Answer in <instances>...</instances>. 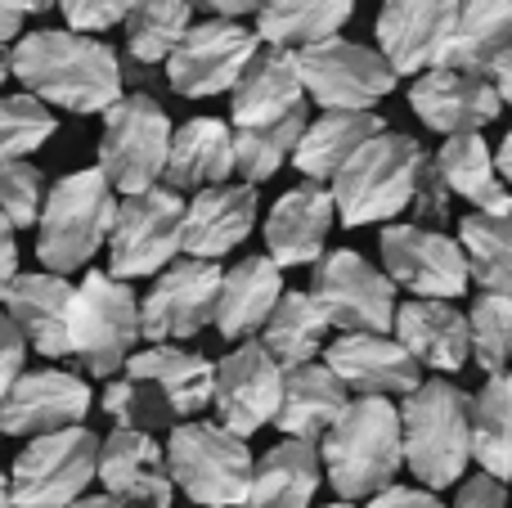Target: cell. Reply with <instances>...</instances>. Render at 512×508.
Listing matches in <instances>:
<instances>
[{
    "mask_svg": "<svg viewBox=\"0 0 512 508\" xmlns=\"http://www.w3.org/2000/svg\"><path fill=\"white\" fill-rule=\"evenodd\" d=\"M468 347L486 374H504L512 347V302L508 293H481L468 311Z\"/></svg>",
    "mask_w": 512,
    "mask_h": 508,
    "instance_id": "7bdbcfd3",
    "label": "cell"
},
{
    "mask_svg": "<svg viewBox=\"0 0 512 508\" xmlns=\"http://www.w3.org/2000/svg\"><path fill=\"white\" fill-rule=\"evenodd\" d=\"M382 117L373 113H342V108H324V117H315V122L301 126L297 144H292V162H297V171L306 180H315V185H324V180H333V171L342 167L346 158H351L355 149H360L369 135L382 131Z\"/></svg>",
    "mask_w": 512,
    "mask_h": 508,
    "instance_id": "836d02e7",
    "label": "cell"
},
{
    "mask_svg": "<svg viewBox=\"0 0 512 508\" xmlns=\"http://www.w3.org/2000/svg\"><path fill=\"white\" fill-rule=\"evenodd\" d=\"M459 0H382L378 9V54L396 77L432 68L454 27Z\"/></svg>",
    "mask_w": 512,
    "mask_h": 508,
    "instance_id": "7402d4cb",
    "label": "cell"
},
{
    "mask_svg": "<svg viewBox=\"0 0 512 508\" xmlns=\"http://www.w3.org/2000/svg\"><path fill=\"white\" fill-rule=\"evenodd\" d=\"M409 86V108L418 113V122L432 126L441 135L459 131H486L499 113H504V95L490 86L486 77L463 68H423L414 72Z\"/></svg>",
    "mask_w": 512,
    "mask_h": 508,
    "instance_id": "ffe728a7",
    "label": "cell"
},
{
    "mask_svg": "<svg viewBox=\"0 0 512 508\" xmlns=\"http://www.w3.org/2000/svg\"><path fill=\"white\" fill-rule=\"evenodd\" d=\"M369 508H445L441 495L427 486H382L378 495H369Z\"/></svg>",
    "mask_w": 512,
    "mask_h": 508,
    "instance_id": "681fc988",
    "label": "cell"
},
{
    "mask_svg": "<svg viewBox=\"0 0 512 508\" xmlns=\"http://www.w3.org/2000/svg\"><path fill=\"white\" fill-rule=\"evenodd\" d=\"M306 122H310L306 108H297V113L279 117V122H265V126H234V171L243 176V185L270 180L292 158V144H297Z\"/></svg>",
    "mask_w": 512,
    "mask_h": 508,
    "instance_id": "ab89813d",
    "label": "cell"
},
{
    "mask_svg": "<svg viewBox=\"0 0 512 508\" xmlns=\"http://www.w3.org/2000/svg\"><path fill=\"white\" fill-rule=\"evenodd\" d=\"M18 275V243H14V225L0 216V297H5L9 279Z\"/></svg>",
    "mask_w": 512,
    "mask_h": 508,
    "instance_id": "f907efd6",
    "label": "cell"
},
{
    "mask_svg": "<svg viewBox=\"0 0 512 508\" xmlns=\"http://www.w3.org/2000/svg\"><path fill=\"white\" fill-rule=\"evenodd\" d=\"M180 225H185V198L180 189H140L126 194L113 212L108 230V275L113 279H144L180 257Z\"/></svg>",
    "mask_w": 512,
    "mask_h": 508,
    "instance_id": "8fae6325",
    "label": "cell"
},
{
    "mask_svg": "<svg viewBox=\"0 0 512 508\" xmlns=\"http://www.w3.org/2000/svg\"><path fill=\"white\" fill-rule=\"evenodd\" d=\"M9 72L23 81L27 95L68 113H104L122 95V63L90 32H27L9 50Z\"/></svg>",
    "mask_w": 512,
    "mask_h": 508,
    "instance_id": "6da1fadb",
    "label": "cell"
},
{
    "mask_svg": "<svg viewBox=\"0 0 512 508\" xmlns=\"http://www.w3.org/2000/svg\"><path fill=\"white\" fill-rule=\"evenodd\" d=\"M95 482H104V491L126 508H171L176 500L167 455L153 441V432L113 428L108 437H99Z\"/></svg>",
    "mask_w": 512,
    "mask_h": 508,
    "instance_id": "d6986e66",
    "label": "cell"
},
{
    "mask_svg": "<svg viewBox=\"0 0 512 508\" xmlns=\"http://www.w3.org/2000/svg\"><path fill=\"white\" fill-rule=\"evenodd\" d=\"M324 365L337 374L346 392L360 396H409L423 383L418 360L391 333H342L324 342Z\"/></svg>",
    "mask_w": 512,
    "mask_h": 508,
    "instance_id": "44dd1931",
    "label": "cell"
},
{
    "mask_svg": "<svg viewBox=\"0 0 512 508\" xmlns=\"http://www.w3.org/2000/svg\"><path fill=\"white\" fill-rule=\"evenodd\" d=\"M99 437L86 423H72L59 432L27 437L9 468V500L14 508H72L95 482Z\"/></svg>",
    "mask_w": 512,
    "mask_h": 508,
    "instance_id": "ba28073f",
    "label": "cell"
},
{
    "mask_svg": "<svg viewBox=\"0 0 512 508\" xmlns=\"http://www.w3.org/2000/svg\"><path fill=\"white\" fill-rule=\"evenodd\" d=\"M427 167V149L405 131L382 126L378 135L360 144L328 180L333 194V212L342 225H378L396 221L418 194V180Z\"/></svg>",
    "mask_w": 512,
    "mask_h": 508,
    "instance_id": "3957f363",
    "label": "cell"
},
{
    "mask_svg": "<svg viewBox=\"0 0 512 508\" xmlns=\"http://www.w3.org/2000/svg\"><path fill=\"white\" fill-rule=\"evenodd\" d=\"M391 333H396L400 347L418 360V369L459 374L472 360L468 315L454 302H441V297H409V302H396Z\"/></svg>",
    "mask_w": 512,
    "mask_h": 508,
    "instance_id": "d4e9b609",
    "label": "cell"
},
{
    "mask_svg": "<svg viewBox=\"0 0 512 508\" xmlns=\"http://www.w3.org/2000/svg\"><path fill=\"white\" fill-rule=\"evenodd\" d=\"M468 446L481 473L508 482L512 473V387L504 374H486V387L472 396Z\"/></svg>",
    "mask_w": 512,
    "mask_h": 508,
    "instance_id": "8d00e7d4",
    "label": "cell"
},
{
    "mask_svg": "<svg viewBox=\"0 0 512 508\" xmlns=\"http://www.w3.org/2000/svg\"><path fill=\"white\" fill-rule=\"evenodd\" d=\"M135 0H59L72 32H108L131 14Z\"/></svg>",
    "mask_w": 512,
    "mask_h": 508,
    "instance_id": "f6af8a7d",
    "label": "cell"
},
{
    "mask_svg": "<svg viewBox=\"0 0 512 508\" xmlns=\"http://www.w3.org/2000/svg\"><path fill=\"white\" fill-rule=\"evenodd\" d=\"M113 212L117 194L99 176V167L68 171L63 180H54V189L41 203V216H36V257L45 261V270L50 275L86 270L108 243Z\"/></svg>",
    "mask_w": 512,
    "mask_h": 508,
    "instance_id": "5b68a950",
    "label": "cell"
},
{
    "mask_svg": "<svg viewBox=\"0 0 512 508\" xmlns=\"http://www.w3.org/2000/svg\"><path fill=\"white\" fill-rule=\"evenodd\" d=\"M194 23V5L189 0H135L131 14L122 18L126 27V54L135 63H162L176 41Z\"/></svg>",
    "mask_w": 512,
    "mask_h": 508,
    "instance_id": "f35d334b",
    "label": "cell"
},
{
    "mask_svg": "<svg viewBox=\"0 0 512 508\" xmlns=\"http://www.w3.org/2000/svg\"><path fill=\"white\" fill-rule=\"evenodd\" d=\"M221 266L216 261H171L158 270L149 297H140V338L149 342H185L212 329Z\"/></svg>",
    "mask_w": 512,
    "mask_h": 508,
    "instance_id": "5bb4252c",
    "label": "cell"
},
{
    "mask_svg": "<svg viewBox=\"0 0 512 508\" xmlns=\"http://www.w3.org/2000/svg\"><path fill=\"white\" fill-rule=\"evenodd\" d=\"M23 18H27V14L14 5V0H0V45L14 41V36L23 32Z\"/></svg>",
    "mask_w": 512,
    "mask_h": 508,
    "instance_id": "f5cc1de1",
    "label": "cell"
},
{
    "mask_svg": "<svg viewBox=\"0 0 512 508\" xmlns=\"http://www.w3.org/2000/svg\"><path fill=\"white\" fill-rule=\"evenodd\" d=\"M324 508H355L351 500H337V504H324Z\"/></svg>",
    "mask_w": 512,
    "mask_h": 508,
    "instance_id": "680465c9",
    "label": "cell"
},
{
    "mask_svg": "<svg viewBox=\"0 0 512 508\" xmlns=\"http://www.w3.org/2000/svg\"><path fill=\"white\" fill-rule=\"evenodd\" d=\"M131 374L149 378L167 405L176 410V419H198V414L212 405V378L216 365L203 356V351H185V347H171V342H153L149 351H131L126 365Z\"/></svg>",
    "mask_w": 512,
    "mask_h": 508,
    "instance_id": "1f68e13d",
    "label": "cell"
},
{
    "mask_svg": "<svg viewBox=\"0 0 512 508\" xmlns=\"http://www.w3.org/2000/svg\"><path fill=\"white\" fill-rule=\"evenodd\" d=\"M90 387L68 369H23L0 396V432L5 437H41L72 423H86Z\"/></svg>",
    "mask_w": 512,
    "mask_h": 508,
    "instance_id": "ac0fdd59",
    "label": "cell"
},
{
    "mask_svg": "<svg viewBox=\"0 0 512 508\" xmlns=\"http://www.w3.org/2000/svg\"><path fill=\"white\" fill-rule=\"evenodd\" d=\"M400 410V455L405 468L427 486V491H445L454 486L472 464L468 446V414L472 396L454 387L450 378H427L405 396Z\"/></svg>",
    "mask_w": 512,
    "mask_h": 508,
    "instance_id": "277c9868",
    "label": "cell"
},
{
    "mask_svg": "<svg viewBox=\"0 0 512 508\" xmlns=\"http://www.w3.org/2000/svg\"><path fill=\"white\" fill-rule=\"evenodd\" d=\"M0 311L14 320L23 342L45 360H68V315H72V284L68 275L32 270L14 275L0 297Z\"/></svg>",
    "mask_w": 512,
    "mask_h": 508,
    "instance_id": "603a6c76",
    "label": "cell"
},
{
    "mask_svg": "<svg viewBox=\"0 0 512 508\" xmlns=\"http://www.w3.org/2000/svg\"><path fill=\"white\" fill-rule=\"evenodd\" d=\"M104 410L117 428H135V432H162V428H176L180 423L176 410L167 405V396H162L149 378L131 374V369H122V374L104 387Z\"/></svg>",
    "mask_w": 512,
    "mask_h": 508,
    "instance_id": "60d3db41",
    "label": "cell"
},
{
    "mask_svg": "<svg viewBox=\"0 0 512 508\" xmlns=\"http://www.w3.org/2000/svg\"><path fill=\"white\" fill-rule=\"evenodd\" d=\"M45 203V176L32 167L27 158L0 162V216H5L14 230L23 225H36Z\"/></svg>",
    "mask_w": 512,
    "mask_h": 508,
    "instance_id": "ee69618b",
    "label": "cell"
},
{
    "mask_svg": "<svg viewBox=\"0 0 512 508\" xmlns=\"http://www.w3.org/2000/svg\"><path fill=\"white\" fill-rule=\"evenodd\" d=\"M459 248H463V261H468V279H477L486 293H508L512 288L508 216L468 212L459 221Z\"/></svg>",
    "mask_w": 512,
    "mask_h": 508,
    "instance_id": "74e56055",
    "label": "cell"
},
{
    "mask_svg": "<svg viewBox=\"0 0 512 508\" xmlns=\"http://www.w3.org/2000/svg\"><path fill=\"white\" fill-rule=\"evenodd\" d=\"M23 360H27L23 333L14 329V320H9L5 311H0V396L9 392V383H14L18 374H23Z\"/></svg>",
    "mask_w": 512,
    "mask_h": 508,
    "instance_id": "7dc6e473",
    "label": "cell"
},
{
    "mask_svg": "<svg viewBox=\"0 0 512 508\" xmlns=\"http://www.w3.org/2000/svg\"><path fill=\"white\" fill-rule=\"evenodd\" d=\"M324 468L319 446L301 437H283L274 450H265L261 464H252V482L239 508H310Z\"/></svg>",
    "mask_w": 512,
    "mask_h": 508,
    "instance_id": "4dcf8cb0",
    "label": "cell"
},
{
    "mask_svg": "<svg viewBox=\"0 0 512 508\" xmlns=\"http://www.w3.org/2000/svg\"><path fill=\"white\" fill-rule=\"evenodd\" d=\"M171 144V117L153 95H117L104 108L99 135V176L113 194H140L162 180Z\"/></svg>",
    "mask_w": 512,
    "mask_h": 508,
    "instance_id": "9c48e42d",
    "label": "cell"
},
{
    "mask_svg": "<svg viewBox=\"0 0 512 508\" xmlns=\"http://www.w3.org/2000/svg\"><path fill=\"white\" fill-rule=\"evenodd\" d=\"M234 176V126L221 117H189L185 126H171L167 189H203Z\"/></svg>",
    "mask_w": 512,
    "mask_h": 508,
    "instance_id": "f1b7e54d",
    "label": "cell"
},
{
    "mask_svg": "<svg viewBox=\"0 0 512 508\" xmlns=\"http://www.w3.org/2000/svg\"><path fill=\"white\" fill-rule=\"evenodd\" d=\"M409 207L418 212V225H436V221H445V216H450V189L441 185L432 158H427L423 180H418V194H414V203H409Z\"/></svg>",
    "mask_w": 512,
    "mask_h": 508,
    "instance_id": "bcb514c9",
    "label": "cell"
},
{
    "mask_svg": "<svg viewBox=\"0 0 512 508\" xmlns=\"http://www.w3.org/2000/svg\"><path fill=\"white\" fill-rule=\"evenodd\" d=\"M324 482L342 500H369L382 486H391L405 468L400 455V410L387 396H355L342 405L328 432L315 441Z\"/></svg>",
    "mask_w": 512,
    "mask_h": 508,
    "instance_id": "7a4b0ae2",
    "label": "cell"
},
{
    "mask_svg": "<svg viewBox=\"0 0 512 508\" xmlns=\"http://www.w3.org/2000/svg\"><path fill=\"white\" fill-rule=\"evenodd\" d=\"M355 14V0H261L256 5V41L301 50L337 36Z\"/></svg>",
    "mask_w": 512,
    "mask_h": 508,
    "instance_id": "e575fe53",
    "label": "cell"
},
{
    "mask_svg": "<svg viewBox=\"0 0 512 508\" xmlns=\"http://www.w3.org/2000/svg\"><path fill=\"white\" fill-rule=\"evenodd\" d=\"M59 117L50 113V104H41L36 95H0V162H14L36 153L45 140H54Z\"/></svg>",
    "mask_w": 512,
    "mask_h": 508,
    "instance_id": "b9f144b4",
    "label": "cell"
},
{
    "mask_svg": "<svg viewBox=\"0 0 512 508\" xmlns=\"http://www.w3.org/2000/svg\"><path fill=\"white\" fill-rule=\"evenodd\" d=\"M189 5L212 9V18H248V14H256L261 0H189Z\"/></svg>",
    "mask_w": 512,
    "mask_h": 508,
    "instance_id": "816d5d0a",
    "label": "cell"
},
{
    "mask_svg": "<svg viewBox=\"0 0 512 508\" xmlns=\"http://www.w3.org/2000/svg\"><path fill=\"white\" fill-rule=\"evenodd\" d=\"M140 342V297L108 270H86L81 288H72L68 315V356L81 360L95 378H113Z\"/></svg>",
    "mask_w": 512,
    "mask_h": 508,
    "instance_id": "52a82bcc",
    "label": "cell"
},
{
    "mask_svg": "<svg viewBox=\"0 0 512 508\" xmlns=\"http://www.w3.org/2000/svg\"><path fill=\"white\" fill-rule=\"evenodd\" d=\"M454 508H508V491L499 477L490 473H477L468 477V482L459 486V500H454Z\"/></svg>",
    "mask_w": 512,
    "mask_h": 508,
    "instance_id": "c3c4849f",
    "label": "cell"
},
{
    "mask_svg": "<svg viewBox=\"0 0 512 508\" xmlns=\"http://www.w3.org/2000/svg\"><path fill=\"white\" fill-rule=\"evenodd\" d=\"M5 77H9V54L0 50V86H5Z\"/></svg>",
    "mask_w": 512,
    "mask_h": 508,
    "instance_id": "6f0895ef",
    "label": "cell"
},
{
    "mask_svg": "<svg viewBox=\"0 0 512 508\" xmlns=\"http://www.w3.org/2000/svg\"><path fill=\"white\" fill-rule=\"evenodd\" d=\"M256 32L243 27L239 18H207V23H189V32L167 54V81L176 95L185 99H212L239 81L256 54Z\"/></svg>",
    "mask_w": 512,
    "mask_h": 508,
    "instance_id": "4fadbf2b",
    "label": "cell"
},
{
    "mask_svg": "<svg viewBox=\"0 0 512 508\" xmlns=\"http://www.w3.org/2000/svg\"><path fill=\"white\" fill-rule=\"evenodd\" d=\"M432 68H463L512 95V0H459L454 27Z\"/></svg>",
    "mask_w": 512,
    "mask_h": 508,
    "instance_id": "e0dca14e",
    "label": "cell"
},
{
    "mask_svg": "<svg viewBox=\"0 0 512 508\" xmlns=\"http://www.w3.org/2000/svg\"><path fill=\"white\" fill-rule=\"evenodd\" d=\"M328 315L319 311V302L310 293H279L274 311L265 315L261 324V347L279 360L283 369L288 365H306L324 351L328 342Z\"/></svg>",
    "mask_w": 512,
    "mask_h": 508,
    "instance_id": "d590c367",
    "label": "cell"
},
{
    "mask_svg": "<svg viewBox=\"0 0 512 508\" xmlns=\"http://www.w3.org/2000/svg\"><path fill=\"white\" fill-rule=\"evenodd\" d=\"M297 108H306V90L297 81L292 50L256 45L248 68L230 86V126H265L297 113Z\"/></svg>",
    "mask_w": 512,
    "mask_h": 508,
    "instance_id": "4316f807",
    "label": "cell"
},
{
    "mask_svg": "<svg viewBox=\"0 0 512 508\" xmlns=\"http://www.w3.org/2000/svg\"><path fill=\"white\" fill-rule=\"evenodd\" d=\"M0 508H14V500H9V482H5V473H0Z\"/></svg>",
    "mask_w": 512,
    "mask_h": 508,
    "instance_id": "9f6ffc18",
    "label": "cell"
},
{
    "mask_svg": "<svg viewBox=\"0 0 512 508\" xmlns=\"http://www.w3.org/2000/svg\"><path fill=\"white\" fill-rule=\"evenodd\" d=\"M297 81L319 108H342V113H369L373 104L396 90V72L373 45L328 36V41L292 50Z\"/></svg>",
    "mask_w": 512,
    "mask_h": 508,
    "instance_id": "30bf717a",
    "label": "cell"
},
{
    "mask_svg": "<svg viewBox=\"0 0 512 508\" xmlns=\"http://www.w3.org/2000/svg\"><path fill=\"white\" fill-rule=\"evenodd\" d=\"M279 293H283V266H274L270 257H243L239 266L221 270L212 329L225 342L252 338V333H261L265 315L274 311Z\"/></svg>",
    "mask_w": 512,
    "mask_h": 508,
    "instance_id": "83f0119b",
    "label": "cell"
},
{
    "mask_svg": "<svg viewBox=\"0 0 512 508\" xmlns=\"http://www.w3.org/2000/svg\"><path fill=\"white\" fill-rule=\"evenodd\" d=\"M256 225V189L252 185H203L185 203V225H180V252L198 261H221L234 252Z\"/></svg>",
    "mask_w": 512,
    "mask_h": 508,
    "instance_id": "cb8c5ba5",
    "label": "cell"
},
{
    "mask_svg": "<svg viewBox=\"0 0 512 508\" xmlns=\"http://www.w3.org/2000/svg\"><path fill=\"white\" fill-rule=\"evenodd\" d=\"M333 194L315 180L288 189L265 216V257L274 266H315L324 257V243L333 234Z\"/></svg>",
    "mask_w": 512,
    "mask_h": 508,
    "instance_id": "484cf974",
    "label": "cell"
},
{
    "mask_svg": "<svg viewBox=\"0 0 512 508\" xmlns=\"http://www.w3.org/2000/svg\"><path fill=\"white\" fill-rule=\"evenodd\" d=\"M351 401L337 374L319 360L306 365H288L283 369V387H279V410L270 423H279L283 437H301V441H319L328 432V423L342 414V405Z\"/></svg>",
    "mask_w": 512,
    "mask_h": 508,
    "instance_id": "f546056e",
    "label": "cell"
},
{
    "mask_svg": "<svg viewBox=\"0 0 512 508\" xmlns=\"http://www.w3.org/2000/svg\"><path fill=\"white\" fill-rule=\"evenodd\" d=\"M279 387H283V365L261 347V342L243 338L230 356L216 365L212 378V405L225 432L248 441L261 432L279 410Z\"/></svg>",
    "mask_w": 512,
    "mask_h": 508,
    "instance_id": "2e32d148",
    "label": "cell"
},
{
    "mask_svg": "<svg viewBox=\"0 0 512 508\" xmlns=\"http://www.w3.org/2000/svg\"><path fill=\"white\" fill-rule=\"evenodd\" d=\"M167 473L180 495L203 508H239L252 482V450L243 437L225 432L221 423L185 419L171 428L167 441Z\"/></svg>",
    "mask_w": 512,
    "mask_h": 508,
    "instance_id": "8992f818",
    "label": "cell"
},
{
    "mask_svg": "<svg viewBox=\"0 0 512 508\" xmlns=\"http://www.w3.org/2000/svg\"><path fill=\"white\" fill-rule=\"evenodd\" d=\"M72 508H126V504H117L113 495H81Z\"/></svg>",
    "mask_w": 512,
    "mask_h": 508,
    "instance_id": "db71d44e",
    "label": "cell"
},
{
    "mask_svg": "<svg viewBox=\"0 0 512 508\" xmlns=\"http://www.w3.org/2000/svg\"><path fill=\"white\" fill-rule=\"evenodd\" d=\"M436 176L450 194L468 198L472 212H490V216H508L512 212V198L504 176L495 171V158H490V144L481 131H459V135H445L441 153L432 158Z\"/></svg>",
    "mask_w": 512,
    "mask_h": 508,
    "instance_id": "d6a6232c",
    "label": "cell"
},
{
    "mask_svg": "<svg viewBox=\"0 0 512 508\" xmlns=\"http://www.w3.org/2000/svg\"><path fill=\"white\" fill-rule=\"evenodd\" d=\"M14 5L23 9V14H45V9H54L59 0H14Z\"/></svg>",
    "mask_w": 512,
    "mask_h": 508,
    "instance_id": "11a10c76",
    "label": "cell"
},
{
    "mask_svg": "<svg viewBox=\"0 0 512 508\" xmlns=\"http://www.w3.org/2000/svg\"><path fill=\"white\" fill-rule=\"evenodd\" d=\"M382 261H387L391 284L414 297L454 302L472 288L459 239L432 230V225H387L382 230Z\"/></svg>",
    "mask_w": 512,
    "mask_h": 508,
    "instance_id": "9a60e30c",
    "label": "cell"
},
{
    "mask_svg": "<svg viewBox=\"0 0 512 508\" xmlns=\"http://www.w3.org/2000/svg\"><path fill=\"white\" fill-rule=\"evenodd\" d=\"M310 297L328 324L342 333H391L396 315V284L382 270H373L360 252L337 248L315 261V284Z\"/></svg>",
    "mask_w": 512,
    "mask_h": 508,
    "instance_id": "7c38bea8",
    "label": "cell"
}]
</instances>
